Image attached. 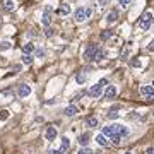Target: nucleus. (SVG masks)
Returning a JSON list of instances; mask_svg holds the SVG:
<instances>
[{
	"label": "nucleus",
	"instance_id": "obj_14",
	"mask_svg": "<svg viewBox=\"0 0 154 154\" xmlns=\"http://www.w3.org/2000/svg\"><path fill=\"white\" fill-rule=\"evenodd\" d=\"M63 113H65L67 116H74L77 113V106L75 105H70V106H67L65 110H63Z\"/></svg>",
	"mask_w": 154,
	"mask_h": 154
},
{
	"label": "nucleus",
	"instance_id": "obj_12",
	"mask_svg": "<svg viewBox=\"0 0 154 154\" xmlns=\"http://www.w3.org/2000/svg\"><path fill=\"white\" fill-rule=\"evenodd\" d=\"M96 142L99 144V146H110V142H108V137H106V135H103V134H98V135H96Z\"/></svg>",
	"mask_w": 154,
	"mask_h": 154
},
{
	"label": "nucleus",
	"instance_id": "obj_4",
	"mask_svg": "<svg viewBox=\"0 0 154 154\" xmlns=\"http://www.w3.org/2000/svg\"><path fill=\"white\" fill-rule=\"evenodd\" d=\"M103 84L101 82H98V84H94L93 88H89V96L91 98H98V96H101V93H103Z\"/></svg>",
	"mask_w": 154,
	"mask_h": 154
},
{
	"label": "nucleus",
	"instance_id": "obj_38",
	"mask_svg": "<svg viewBox=\"0 0 154 154\" xmlns=\"http://www.w3.org/2000/svg\"><path fill=\"white\" fill-rule=\"evenodd\" d=\"M125 154H130V152H125Z\"/></svg>",
	"mask_w": 154,
	"mask_h": 154
},
{
	"label": "nucleus",
	"instance_id": "obj_9",
	"mask_svg": "<svg viewBox=\"0 0 154 154\" xmlns=\"http://www.w3.org/2000/svg\"><path fill=\"white\" fill-rule=\"evenodd\" d=\"M45 137H46V140H55V137H57V128L55 127H48L46 128V132H45Z\"/></svg>",
	"mask_w": 154,
	"mask_h": 154
},
{
	"label": "nucleus",
	"instance_id": "obj_8",
	"mask_svg": "<svg viewBox=\"0 0 154 154\" xmlns=\"http://www.w3.org/2000/svg\"><path fill=\"white\" fill-rule=\"evenodd\" d=\"M88 19V16H86V7H79L75 11V21L77 22H82Z\"/></svg>",
	"mask_w": 154,
	"mask_h": 154
},
{
	"label": "nucleus",
	"instance_id": "obj_25",
	"mask_svg": "<svg viewBox=\"0 0 154 154\" xmlns=\"http://www.w3.org/2000/svg\"><path fill=\"white\" fill-rule=\"evenodd\" d=\"M7 118H9V111H7V110H2V111H0V120L5 122Z\"/></svg>",
	"mask_w": 154,
	"mask_h": 154
},
{
	"label": "nucleus",
	"instance_id": "obj_15",
	"mask_svg": "<svg viewBox=\"0 0 154 154\" xmlns=\"http://www.w3.org/2000/svg\"><path fill=\"white\" fill-rule=\"evenodd\" d=\"M88 142H89V134H81V135H79V144H81L82 147H86Z\"/></svg>",
	"mask_w": 154,
	"mask_h": 154
},
{
	"label": "nucleus",
	"instance_id": "obj_28",
	"mask_svg": "<svg viewBox=\"0 0 154 154\" xmlns=\"http://www.w3.org/2000/svg\"><path fill=\"white\" fill-rule=\"evenodd\" d=\"M130 2H132V0H120L118 4H120L122 7H128V5H130Z\"/></svg>",
	"mask_w": 154,
	"mask_h": 154
},
{
	"label": "nucleus",
	"instance_id": "obj_22",
	"mask_svg": "<svg viewBox=\"0 0 154 154\" xmlns=\"http://www.w3.org/2000/svg\"><path fill=\"white\" fill-rule=\"evenodd\" d=\"M75 81H77V84H84V82H86V75L81 72V74H77V75H75Z\"/></svg>",
	"mask_w": 154,
	"mask_h": 154
},
{
	"label": "nucleus",
	"instance_id": "obj_32",
	"mask_svg": "<svg viewBox=\"0 0 154 154\" xmlns=\"http://www.w3.org/2000/svg\"><path fill=\"white\" fill-rule=\"evenodd\" d=\"M99 2V7H106L108 5V0H98Z\"/></svg>",
	"mask_w": 154,
	"mask_h": 154
},
{
	"label": "nucleus",
	"instance_id": "obj_10",
	"mask_svg": "<svg viewBox=\"0 0 154 154\" xmlns=\"http://www.w3.org/2000/svg\"><path fill=\"white\" fill-rule=\"evenodd\" d=\"M41 22H43V24L46 26V28L50 26V22H51V12H50V9H45L43 17H41Z\"/></svg>",
	"mask_w": 154,
	"mask_h": 154
},
{
	"label": "nucleus",
	"instance_id": "obj_21",
	"mask_svg": "<svg viewBox=\"0 0 154 154\" xmlns=\"http://www.w3.org/2000/svg\"><path fill=\"white\" fill-rule=\"evenodd\" d=\"M132 46V43H127L125 46H123V50H122V53H120V57L122 58H127V55H128V48Z\"/></svg>",
	"mask_w": 154,
	"mask_h": 154
},
{
	"label": "nucleus",
	"instance_id": "obj_18",
	"mask_svg": "<svg viewBox=\"0 0 154 154\" xmlns=\"http://www.w3.org/2000/svg\"><path fill=\"white\" fill-rule=\"evenodd\" d=\"M106 19H108V22H115L116 19H118V11H111Z\"/></svg>",
	"mask_w": 154,
	"mask_h": 154
},
{
	"label": "nucleus",
	"instance_id": "obj_24",
	"mask_svg": "<svg viewBox=\"0 0 154 154\" xmlns=\"http://www.w3.org/2000/svg\"><path fill=\"white\" fill-rule=\"evenodd\" d=\"M116 116H118V113H116V106H115V108H111V110H110L108 118H111V120H113V118H116Z\"/></svg>",
	"mask_w": 154,
	"mask_h": 154
},
{
	"label": "nucleus",
	"instance_id": "obj_1",
	"mask_svg": "<svg viewBox=\"0 0 154 154\" xmlns=\"http://www.w3.org/2000/svg\"><path fill=\"white\" fill-rule=\"evenodd\" d=\"M103 135H106V137H123V135H127L128 134V130H127V127L125 125H110V127H105L103 128Z\"/></svg>",
	"mask_w": 154,
	"mask_h": 154
},
{
	"label": "nucleus",
	"instance_id": "obj_30",
	"mask_svg": "<svg viewBox=\"0 0 154 154\" xmlns=\"http://www.w3.org/2000/svg\"><path fill=\"white\" fill-rule=\"evenodd\" d=\"M36 57H38V58H43L45 57V50H41V48L36 50Z\"/></svg>",
	"mask_w": 154,
	"mask_h": 154
},
{
	"label": "nucleus",
	"instance_id": "obj_31",
	"mask_svg": "<svg viewBox=\"0 0 154 154\" xmlns=\"http://www.w3.org/2000/svg\"><path fill=\"white\" fill-rule=\"evenodd\" d=\"M0 48H2V50H7V48H11V43H7V41H4V43L0 45Z\"/></svg>",
	"mask_w": 154,
	"mask_h": 154
},
{
	"label": "nucleus",
	"instance_id": "obj_36",
	"mask_svg": "<svg viewBox=\"0 0 154 154\" xmlns=\"http://www.w3.org/2000/svg\"><path fill=\"white\" fill-rule=\"evenodd\" d=\"M91 14H93V11H91V9H86V16L91 17Z\"/></svg>",
	"mask_w": 154,
	"mask_h": 154
},
{
	"label": "nucleus",
	"instance_id": "obj_7",
	"mask_svg": "<svg viewBox=\"0 0 154 154\" xmlns=\"http://www.w3.org/2000/svg\"><path fill=\"white\" fill-rule=\"evenodd\" d=\"M17 94H19L21 98H26V96H29V94H31V88H29L28 84H21V86H19V89H17Z\"/></svg>",
	"mask_w": 154,
	"mask_h": 154
},
{
	"label": "nucleus",
	"instance_id": "obj_13",
	"mask_svg": "<svg viewBox=\"0 0 154 154\" xmlns=\"http://www.w3.org/2000/svg\"><path fill=\"white\" fill-rule=\"evenodd\" d=\"M34 50H36V46H34L33 43H26L22 46V53H24V55H31Z\"/></svg>",
	"mask_w": 154,
	"mask_h": 154
},
{
	"label": "nucleus",
	"instance_id": "obj_6",
	"mask_svg": "<svg viewBox=\"0 0 154 154\" xmlns=\"http://www.w3.org/2000/svg\"><path fill=\"white\" fill-rule=\"evenodd\" d=\"M0 7L7 12H12L16 9V2H14V0H2V2H0Z\"/></svg>",
	"mask_w": 154,
	"mask_h": 154
},
{
	"label": "nucleus",
	"instance_id": "obj_35",
	"mask_svg": "<svg viewBox=\"0 0 154 154\" xmlns=\"http://www.w3.org/2000/svg\"><path fill=\"white\" fill-rule=\"evenodd\" d=\"M147 50H149V51H154V39L151 41V45L147 46Z\"/></svg>",
	"mask_w": 154,
	"mask_h": 154
},
{
	"label": "nucleus",
	"instance_id": "obj_37",
	"mask_svg": "<svg viewBox=\"0 0 154 154\" xmlns=\"http://www.w3.org/2000/svg\"><path fill=\"white\" fill-rule=\"evenodd\" d=\"M0 26H2V17H0Z\"/></svg>",
	"mask_w": 154,
	"mask_h": 154
},
{
	"label": "nucleus",
	"instance_id": "obj_27",
	"mask_svg": "<svg viewBox=\"0 0 154 154\" xmlns=\"http://www.w3.org/2000/svg\"><path fill=\"white\" fill-rule=\"evenodd\" d=\"M77 154H94V152H93V149H89V147H82L81 151H79V152H77Z\"/></svg>",
	"mask_w": 154,
	"mask_h": 154
},
{
	"label": "nucleus",
	"instance_id": "obj_17",
	"mask_svg": "<svg viewBox=\"0 0 154 154\" xmlns=\"http://www.w3.org/2000/svg\"><path fill=\"white\" fill-rule=\"evenodd\" d=\"M69 147H70V140H69L67 137H63V140H62V147H60V152L63 154Z\"/></svg>",
	"mask_w": 154,
	"mask_h": 154
},
{
	"label": "nucleus",
	"instance_id": "obj_23",
	"mask_svg": "<svg viewBox=\"0 0 154 154\" xmlns=\"http://www.w3.org/2000/svg\"><path fill=\"white\" fill-rule=\"evenodd\" d=\"M22 62H24L26 65H31V63H33V57L31 55H22Z\"/></svg>",
	"mask_w": 154,
	"mask_h": 154
},
{
	"label": "nucleus",
	"instance_id": "obj_16",
	"mask_svg": "<svg viewBox=\"0 0 154 154\" xmlns=\"http://www.w3.org/2000/svg\"><path fill=\"white\" fill-rule=\"evenodd\" d=\"M58 14H60V16H69V14H70V7H69V4H63V5L58 9Z\"/></svg>",
	"mask_w": 154,
	"mask_h": 154
},
{
	"label": "nucleus",
	"instance_id": "obj_20",
	"mask_svg": "<svg viewBox=\"0 0 154 154\" xmlns=\"http://www.w3.org/2000/svg\"><path fill=\"white\" fill-rule=\"evenodd\" d=\"M88 127H91V128H94V127H98V118H94V116H91V118H88Z\"/></svg>",
	"mask_w": 154,
	"mask_h": 154
},
{
	"label": "nucleus",
	"instance_id": "obj_3",
	"mask_svg": "<svg viewBox=\"0 0 154 154\" xmlns=\"http://www.w3.org/2000/svg\"><path fill=\"white\" fill-rule=\"evenodd\" d=\"M152 21H154L152 11H146L142 14V17H140V21H139V28L142 29V31H147V29H151V26H152Z\"/></svg>",
	"mask_w": 154,
	"mask_h": 154
},
{
	"label": "nucleus",
	"instance_id": "obj_19",
	"mask_svg": "<svg viewBox=\"0 0 154 154\" xmlns=\"http://www.w3.org/2000/svg\"><path fill=\"white\" fill-rule=\"evenodd\" d=\"M111 36H113V33H111L110 29H106V31H103V33L99 34V38H101V39H105V41H106V39H110Z\"/></svg>",
	"mask_w": 154,
	"mask_h": 154
},
{
	"label": "nucleus",
	"instance_id": "obj_2",
	"mask_svg": "<svg viewBox=\"0 0 154 154\" xmlns=\"http://www.w3.org/2000/svg\"><path fill=\"white\" fill-rule=\"evenodd\" d=\"M84 58L86 60H93V62H98L103 58V50L96 46V45H89L88 48H86V53H84Z\"/></svg>",
	"mask_w": 154,
	"mask_h": 154
},
{
	"label": "nucleus",
	"instance_id": "obj_5",
	"mask_svg": "<svg viewBox=\"0 0 154 154\" xmlns=\"http://www.w3.org/2000/svg\"><path fill=\"white\" fill-rule=\"evenodd\" d=\"M140 94L144 98L154 99V86H140Z\"/></svg>",
	"mask_w": 154,
	"mask_h": 154
},
{
	"label": "nucleus",
	"instance_id": "obj_29",
	"mask_svg": "<svg viewBox=\"0 0 154 154\" xmlns=\"http://www.w3.org/2000/svg\"><path fill=\"white\" fill-rule=\"evenodd\" d=\"M130 65H132V67H135V69H137V67H140V62H139L137 58H134V60H130Z\"/></svg>",
	"mask_w": 154,
	"mask_h": 154
},
{
	"label": "nucleus",
	"instance_id": "obj_26",
	"mask_svg": "<svg viewBox=\"0 0 154 154\" xmlns=\"http://www.w3.org/2000/svg\"><path fill=\"white\" fill-rule=\"evenodd\" d=\"M53 34H55V33H53V29L50 28V26H48V28H45V36H46V38H51Z\"/></svg>",
	"mask_w": 154,
	"mask_h": 154
},
{
	"label": "nucleus",
	"instance_id": "obj_11",
	"mask_svg": "<svg viewBox=\"0 0 154 154\" xmlns=\"http://www.w3.org/2000/svg\"><path fill=\"white\" fill-rule=\"evenodd\" d=\"M116 96V88L115 86H108V89L105 91V99H113Z\"/></svg>",
	"mask_w": 154,
	"mask_h": 154
},
{
	"label": "nucleus",
	"instance_id": "obj_34",
	"mask_svg": "<svg viewBox=\"0 0 154 154\" xmlns=\"http://www.w3.org/2000/svg\"><path fill=\"white\" fill-rule=\"evenodd\" d=\"M48 154H62V152H60V149H58V151H55V149H50Z\"/></svg>",
	"mask_w": 154,
	"mask_h": 154
},
{
	"label": "nucleus",
	"instance_id": "obj_33",
	"mask_svg": "<svg viewBox=\"0 0 154 154\" xmlns=\"http://www.w3.org/2000/svg\"><path fill=\"white\" fill-rule=\"evenodd\" d=\"M146 154H154V147H152V146L146 149Z\"/></svg>",
	"mask_w": 154,
	"mask_h": 154
}]
</instances>
